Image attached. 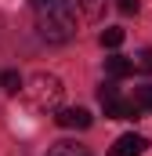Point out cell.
I'll use <instances>...</instances> for the list:
<instances>
[{
	"label": "cell",
	"mask_w": 152,
	"mask_h": 156,
	"mask_svg": "<svg viewBox=\"0 0 152 156\" xmlns=\"http://www.w3.org/2000/svg\"><path fill=\"white\" fill-rule=\"evenodd\" d=\"M36 33L47 44H69L76 37V18L69 0H47L36 4Z\"/></svg>",
	"instance_id": "1"
},
{
	"label": "cell",
	"mask_w": 152,
	"mask_h": 156,
	"mask_svg": "<svg viewBox=\"0 0 152 156\" xmlns=\"http://www.w3.org/2000/svg\"><path fill=\"white\" fill-rule=\"evenodd\" d=\"M62 80L51 76V73H36V76L29 80V87H26V94H29V102H33V109H54L58 102H62Z\"/></svg>",
	"instance_id": "2"
},
{
	"label": "cell",
	"mask_w": 152,
	"mask_h": 156,
	"mask_svg": "<svg viewBox=\"0 0 152 156\" xmlns=\"http://www.w3.org/2000/svg\"><path fill=\"white\" fill-rule=\"evenodd\" d=\"M145 149H149V138L130 131V134H123V138H116V142H112L109 156H141Z\"/></svg>",
	"instance_id": "3"
},
{
	"label": "cell",
	"mask_w": 152,
	"mask_h": 156,
	"mask_svg": "<svg viewBox=\"0 0 152 156\" xmlns=\"http://www.w3.org/2000/svg\"><path fill=\"white\" fill-rule=\"evenodd\" d=\"M102 109H105V116H109V120H138V113H141L134 102H123L119 94H116V98H105Z\"/></svg>",
	"instance_id": "4"
},
{
	"label": "cell",
	"mask_w": 152,
	"mask_h": 156,
	"mask_svg": "<svg viewBox=\"0 0 152 156\" xmlns=\"http://www.w3.org/2000/svg\"><path fill=\"white\" fill-rule=\"evenodd\" d=\"M58 127H69V131H87V127H91V113H87V109H80V105H76V109H62V113H58Z\"/></svg>",
	"instance_id": "5"
},
{
	"label": "cell",
	"mask_w": 152,
	"mask_h": 156,
	"mask_svg": "<svg viewBox=\"0 0 152 156\" xmlns=\"http://www.w3.org/2000/svg\"><path fill=\"white\" fill-rule=\"evenodd\" d=\"M105 73H109L112 80H123V76H130V73H134V62H130V58L112 55V58H105Z\"/></svg>",
	"instance_id": "6"
},
{
	"label": "cell",
	"mask_w": 152,
	"mask_h": 156,
	"mask_svg": "<svg viewBox=\"0 0 152 156\" xmlns=\"http://www.w3.org/2000/svg\"><path fill=\"white\" fill-rule=\"evenodd\" d=\"M47 156H91L87 153V145H80V142H54Z\"/></svg>",
	"instance_id": "7"
},
{
	"label": "cell",
	"mask_w": 152,
	"mask_h": 156,
	"mask_svg": "<svg viewBox=\"0 0 152 156\" xmlns=\"http://www.w3.org/2000/svg\"><path fill=\"white\" fill-rule=\"evenodd\" d=\"M76 7H80L87 18H98V15L105 11V0H76Z\"/></svg>",
	"instance_id": "8"
},
{
	"label": "cell",
	"mask_w": 152,
	"mask_h": 156,
	"mask_svg": "<svg viewBox=\"0 0 152 156\" xmlns=\"http://www.w3.org/2000/svg\"><path fill=\"white\" fill-rule=\"evenodd\" d=\"M134 69H141V73H152V47H141V51L134 55Z\"/></svg>",
	"instance_id": "9"
},
{
	"label": "cell",
	"mask_w": 152,
	"mask_h": 156,
	"mask_svg": "<svg viewBox=\"0 0 152 156\" xmlns=\"http://www.w3.org/2000/svg\"><path fill=\"white\" fill-rule=\"evenodd\" d=\"M134 105L138 109H152V83H145V87L134 91Z\"/></svg>",
	"instance_id": "10"
},
{
	"label": "cell",
	"mask_w": 152,
	"mask_h": 156,
	"mask_svg": "<svg viewBox=\"0 0 152 156\" xmlns=\"http://www.w3.org/2000/svg\"><path fill=\"white\" fill-rule=\"evenodd\" d=\"M119 44H123V29L119 26H112V29L102 33V47H119Z\"/></svg>",
	"instance_id": "11"
},
{
	"label": "cell",
	"mask_w": 152,
	"mask_h": 156,
	"mask_svg": "<svg viewBox=\"0 0 152 156\" xmlns=\"http://www.w3.org/2000/svg\"><path fill=\"white\" fill-rule=\"evenodd\" d=\"M0 83H4V91H7V94H15V91L22 87V80H18V73H11V69H7V73L0 76Z\"/></svg>",
	"instance_id": "12"
},
{
	"label": "cell",
	"mask_w": 152,
	"mask_h": 156,
	"mask_svg": "<svg viewBox=\"0 0 152 156\" xmlns=\"http://www.w3.org/2000/svg\"><path fill=\"white\" fill-rule=\"evenodd\" d=\"M116 7H119L123 15H134V11H138V0H116Z\"/></svg>",
	"instance_id": "13"
},
{
	"label": "cell",
	"mask_w": 152,
	"mask_h": 156,
	"mask_svg": "<svg viewBox=\"0 0 152 156\" xmlns=\"http://www.w3.org/2000/svg\"><path fill=\"white\" fill-rule=\"evenodd\" d=\"M98 98H102V102H105V98H116V87H112V83H105V87L98 91Z\"/></svg>",
	"instance_id": "14"
},
{
	"label": "cell",
	"mask_w": 152,
	"mask_h": 156,
	"mask_svg": "<svg viewBox=\"0 0 152 156\" xmlns=\"http://www.w3.org/2000/svg\"><path fill=\"white\" fill-rule=\"evenodd\" d=\"M33 4H47V0H33Z\"/></svg>",
	"instance_id": "15"
}]
</instances>
